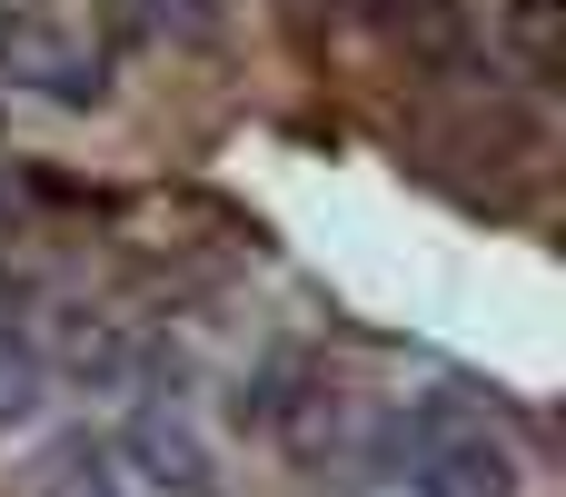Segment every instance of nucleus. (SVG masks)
Instances as JSON below:
<instances>
[{"label":"nucleus","mask_w":566,"mask_h":497,"mask_svg":"<svg viewBox=\"0 0 566 497\" xmlns=\"http://www.w3.org/2000/svg\"><path fill=\"white\" fill-rule=\"evenodd\" d=\"M388 458H398L408 497H517V458H507L478 418H458V408H408V418H388Z\"/></svg>","instance_id":"1"},{"label":"nucleus","mask_w":566,"mask_h":497,"mask_svg":"<svg viewBox=\"0 0 566 497\" xmlns=\"http://www.w3.org/2000/svg\"><path fill=\"white\" fill-rule=\"evenodd\" d=\"M0 80H20V90H40V100H60V110H90V100L109 90V60H99L80 30L20 10V20H0Z\"/></svg>","instance_id":"2"},{"label":"nucleus","mask_w":566,"mask_h":497,"mask_svg":"<svg viewBox=\"0 0 566 497\" xmlns=\"http://www.w3.org/2000/svg\"><path fill=\"white\" fill-rule=\"evenodd\" d=\"M119 458L139 468V488H179V497L209 488V448H199V438H189V418H179V408H159V398H139V418H129Z\"/></svg>","instance_id":"3"},{"label":"nucleus","mask_w":566,"mask_h":497,"mask_svg":"<svg viewBox=\"0 0 566 497\" xmlns=\"http://www.w3.org/2000/svg\"><path fill=\"white\" fill-rule=\"evenodd\" d=\"M368 20H378L418 70H458V60H468V40H478L468 0H368Z\"/></svg>","instance_id":"4"},{"label":"nucleus","mask_w":566,"mask_h":497,"mask_svg":"<svg viewBox=\"0 0 566 497\" xmlns=\"http://www.w3.org/2000/svg\"><path fill=\"white\" fill-rule=\"evenodd\" d=\"M40 497H149V488L109 438H60L50 468H40Z\"/></svg>","instance_id":"5"},{"label":"nucleus","mask_w":566,"mask_h":497,"mask_svg":"<svg viewBox=\"0 0 566 497\" xmlns=\"http://www.w3.org/2000/svg\"><path fill=\"white\" fill-rule=\"evenodd\" d=\"M40 389H50V349L0 319V428H20V418L40 408Z\"/></svg>","instance_id":"6"},{"label":"nucleus","mask_w":566,"mask_h":497,"mask_svg":"<svg viewBox=\"0 0 566 497\" xmlns=\"http://www.w3.org/2000/svg\"><path fill=\"white\" fill-rule=\"evenodd\" d=\"M507 50H517V80H557V0H507Z\"/></svg>","instance_id":"7"},{"label":"nucleus","mask_w":566,"mask_h":497,"mask_svg":"<svg viewBox=\"0 0 566 497\" xmlns=\"http://www.w3.org/2000/svg\"><path fill=\"white\" fill-rule=\"evenodd\" d=\"M139 30H159V40H209V30H219V10H209V0H149V10H139Z\"/></svg>","instance_id":"8"},{"label":"nucleus","mask_w":566,"mask_h":497,"mask_svg":"<svg viewBox=\"0 0 566 497\" xmlns=\"http://www.w3.org/2000/svg\"><path fill=\"white\" fill-rule=\"evenodd\" d=\"M0 219H10V179H0Z\"/></svg>","instance_id":"9"}]
</instances>
